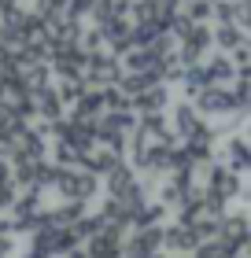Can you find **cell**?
Returning a JSON list of instances; mask_svg holds the SVG:
<instances>
[{
  "instance_id": "4",
  "label": "cell",
  "mask_w": 251,
  "mask_h": 258,
  "mask_svg": "<svg viewBox=\"0 0 251 258\" xmlns=\"http://www.w3.org/2000/svg\"><path fill=\"white\" fill-rule=\"evenodd\" d=\"M244 111H247V114H251V92H247V100H244Z\"/></svg>"
},
{
  "instance_id": "1",
  "label": "cell",
  "mask_w": 251,
  "mask_h": 258,
  "mask_svg": "<svg viewBox=\"0 0 251 258\" xmlns=\"http://www.w3.org/2000/svg\"><path fill=\"white\" fill-rule=\"evenodd\" d=\"M244 41H247V33L236 26V22H218V26H214V44H218L222 52H236Z\"/></svg>"
},
{
  "instance_id": "2",
  "label": "cell",
  "mask_w": 251,
  "mask_h": 258,
  "mask_svg": "<svg viewBox=\"0 0 251 258\" xmlns=\"http://www.w3.org/2000/svg\"><path fill=\"white\" fill-rule=\"evenodd\" d=\"M203 70H207V81H211V85H229V81L236 78V67H233L229 55H214Z\"/></svg>"
},
{
  "instance_id": "3",
  "label": "cell",
  "mask_w": 251,
  "mask_h": 258,
  "mask_svg": "<svg viewBox=\"0 0 251 258\" xmlns=\"http://www.w3.org/2000/svg\"><path fill=\"white\" fill-rule=\"evenodd\" d=\"M240 30L251 33V0H240Z\"/></svg>"
}]
</instances>
